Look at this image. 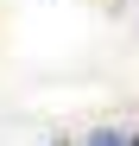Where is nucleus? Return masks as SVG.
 I'll list each match as a JSON object with an SVG mask.
<instances>
[{
    "mask_svg": "<svg viewBox=\"0 0 139 146\" xmlns=\"http://www.w3.org/2000/svg\"><path fill=\"white\" fill-rule=\"evenodd\" d=\"M95 146H120V140H114V133H101V140H95Z\"/></svg>",
    "mask_w": 139,
    "mask_h": 146,
    "instance_id": "1",
    "label": "nucleus"
},
{
    "mask_svg": "<svg viewBox=\"0 0 139 146\" xmlns=\"http://www.w3.org/2000/svg\"><path fill=\"white\" fill-rule=\"evenodd\" d=\"M133 146H139V140H133Z\"/></svg>",
    "mask_w": 139,
    "mask_h": 146,
    "instance_id": "2",
    "label": "nucleus"
}]
</instances>
